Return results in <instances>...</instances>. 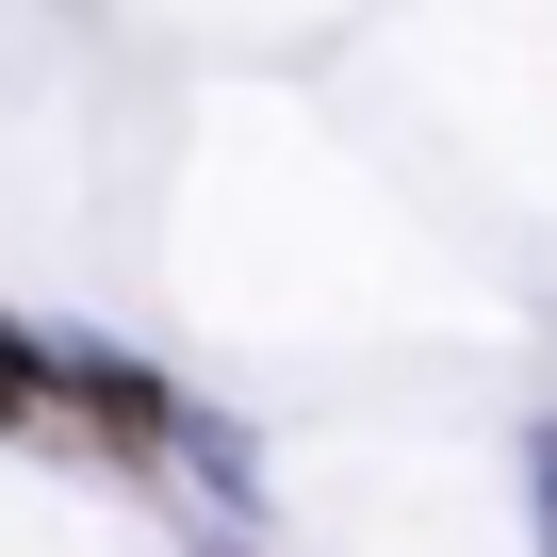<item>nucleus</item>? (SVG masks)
<instances>
[{
  "mask_svg": "<svg viewBox=\"0 0 557 557\" xmlns=\"http://www.w3.org/2000/svg\"><path fill=\"white\" fill-rule=\"evenodd\" d=\"M50 394H66V410H99V443H115V459H164V426H181V394H164L132 345H83V329H50Z\"/></svg>",
  "mask_w": 557,
  "mask_h": 557,
  "instance_id": "f257e3e1",
  "label": "nucleus"
},
{
  "mask_svg": "<svg viewBox=\"0 0 557 557\" xmlns=\"http://www.w3.org/2000/svg\"><path fill=\"white\" fill-rule=\"evenodd\" d=\"M164 443H181V459H197V492H213V508H262V443H246V426H230V410H181V426H164Z\"/></svg>",
  "mask_w": 557,
  "mask_h": 557,
  "instance_id": "f03ea898",
  "label": "nucleus"
},
{
  "mask_svg": "<svg viewBox=\"0 0 557 557\" xmlns=\"http://www.w3.org/2000/svg\"><path fill=\"white\" fill-rule=\"evenodd\" d=\"M50 410V329H17V312H0V443H17Z\"/></svg>",
  "mask_w": 557,
  "mask_h": 557,
  "instance_id": "7ed1b4c3",
  "label": "nucleus"
},
{
  "mask_svg": "<svg viewBox=\"0 0 557 557\" xmlns=\"http://www.w3.org/2000/svg\"><path fill=\"white\" fill-rule=\"evenodd\" d=\"M524 508H541V557H557V410H541V443H524Z\"/></svg>",
  "mask_w": 557,
  "mask_h": 557,
  "instance_id": "20e7f679",
  "label": "nucleus"
}]
</instances>
